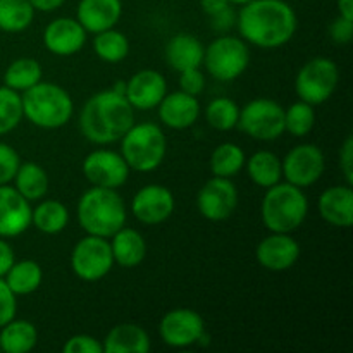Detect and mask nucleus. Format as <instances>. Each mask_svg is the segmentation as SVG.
I'll list each match as a JSON object with an SVG mask.
<instances>
[{"label":"nucleus","mask_w":353,"mask_h":353,"mask_svg":"<svg viewBox=\"0 0 353 353\" xmlns=\"http://www.w3.org/2000/svg\"><path fill=\"white\" fill-rule=\"evenodd\" d=\"M236 26L245 41L261 48H278L295 34L299 21L285 0H252L241 6Z\"/></svg>","instance_id":"f257e3e1"},{"label":"nucleus","mask_w":353,"mask_h":353,"mask_svg":"<svg viewBox=\"0 0 353 353\" xmlns=\"http://www.w3.org/2000/svg\"><path fill=\"white\" fill-rule=\"evenodd\" d=\"M134 124V109L126 97L114 90H103L86 100L79 116V126L86 140L97 145L116 143Z\"/></svg>","instance_id":"f03ea898"},{"label":"nucleus","mask_w":353,"mask_h":353,"mask_svg":"<svg viewBox=\"0 0 353 353\" xmlns=\"http://www.w3.org/2000/svg\"><path fill=\"white\" fill-rule=\"evenodd\" d=\"M78 221L86 234L110 238L126 224L123 196L112 188L86 190L78 202Z\"/></svg>","instance_id":"7ed1b4c3"},{"label":"nucleus","mask_w":353,"mask_h":353,"mask_svg":"<svg viewBox=\"0 0 353 353\" xmlns=\"http://www.w3.org/2000/svg\"><path fill=\"white\" fill-rule=\"evenodd\" d=\"M309 214V200L302 188L290 183L271 186L261 205L262 223L271 233H288L299 230Z\"/></svg>","instance_id":"20e7f679"},{"label":"nucleus","mask_w":353,"mask_h":353,"mask_svg":"<svg viewBox=\"0 0 353 353\" xmlns=\"http://www.w3.org/2000/svg\"><path fill=\"white\" fill-rule=\"evenodd\" d=\"M23 116L43 130H57L71 121L74 103L71 95L55 83H37L21 95Z\"/></svg>","instance_id":"39448f33"},{"label":"nucleus","mask_w":353,"mask_h":353,"mask_svg":"<svg viewBox=\"0 0 353 353\" xmlns=\"http://www.w3.org/2000/svg\"><path fill=\"white\" fill-rule=\"evenodd\" d=\"M168 140L161 126L154 123L133 124L121 138V155L137 172L155 171L162 164Z\"/></svg>","instance_id":"423d86ee"},{"label":"nucleus","mask_w":353,"mask_h":353,"mask_svg":"<svg viewBox=\"0 0 353 353\" xmlns=\"http://www.w3.org/2000/svg\"><path fill=\"white\" fill-rule=\"evenodd\" d=\"M203 64L212 78L219 81H233L247 71L250 64V50L241 38H216L203 52Z\"/></svg>","instance_id":"0eeeda50"},{"label":"nucleus","mask_w":353,"mask_h":353,"mask_svg":"<svg viewBox=\"0 0 353 353\" xmlns=\"http://www.w3.org/2000/svg\"><path fill=\"white\" fill-rule=\"evenodd\" d=\"M340 81L336 62L327 57L310 59L302 65L295 78V92L300 100L310 105L327 102Z\"/></svg>","instance_id":"6e6552de"},{"label":"nucleus","mask_w":353,"mask_h":353,"mask_svg":"<svg viewBox=\"0 0 353 353\" xmlns=\"http://www.w3.org/2000/svg\"><path fill=\"white\" fill-rule=\"evenodd\" d=\"M238 128L247 137L272 141L285 133V109L271 99H255L240 109Z\"/></svg>","instance_id":"1a4fd4ad"},{"label":"nucleus","mask_w":353,"mask_h":353,"mask_svg":"<svg viewBox=\"0 0 353 353\" xmlns=\"http://www.w3.org/2000/svg\"><path fill=\"white\" fill-rule=\"evenodd\" d=\"M114 265L110 241L107 238L86 234L71 252V269L83 281H99L105 278Z\"/></svg>","instance_id":"9d476101"},{"label":"nucleus","mask_w":353,"mask_h":353,"mask_svg":"<svg viewBox=\"0 0 353 353\" xmlns=\"http://www.w3.org/2000/svg\"><path fill=\"white\" fill-rule=\"evenodd\" d=\"M281 165L286 183L299 188H307L319 181L321 176L324 174L326 161L319 147L312 143H303L293 147L281 161Z\"/></svg>","instance_id":"9b49d317"},{"label":"nucleus","mask_w":353,"mask_h":353,"mask_svg":"<svg viewBox=\"0 0 353 353\" xmlns=\"http://www.w3.org/2000/svg\"><path fill=\"white\" fill-rule=\"evenodd\" d=\"M130 165L123 155L114 150H93L83 161V174L92 183V186L100 188H119L130 178Z\"/></svg>","instance_id":"f8f14e48"},{"label":"nucleus","mask_w":353,"mask_h":353,"mask_svg":"<svg viewBox=\"0 0 353 353\" xmlns=\"http://www.w3.org/2000/svg\"><path fill=\"white\" fill-rule=\"evenodd\" d=\"M238 205V190L230 178L214 176L200 188L196 207L205 219L221 223L233 216Z\"/></svg>","instance_id":"ddd939ff"},{"label":"nucleus","mask_w":353,"mask_h":353,"mask_svg":"<svg viewBox=\"0 0 353 353\" xmlns=\"http://www.w3.org/2000/svg\"><path fill=\"white\" fill-rule=\"evenodd\" d=\"M205 324L202 316L192 309L169 310L161 321L159 333L169 347L185 348L202 340Z\"/></svg>","instance_id":"4468645a"},{"label":"nucleus","mask_w":353,"mask_h":353,"mask_svg":"<svg viewBox=\"0 0 353 353\" xmlns=\"http://www.w3.org/2000/svg\"><path fill=\"white\" fill-rule=\"evenodd\" d=\"M174 205V195L171 190L162 185H147L138 190L133 196L131 210L140 223L155 226L172 216Z\"/></svg>","instance_id":"2eb2a0df"},{"label":"nucleus","mask_w":353,"mask_h":353,"mask_svg":"<svg viewBox=\"0 0 353 353\" xmlns=\"http://www.w3.org/2000/svg\"><path fill=\"white\" fill-rule=\"evenodd\" d=\"M259 264L272 272L288 271L300 257V245L288 233H271L265 236L255 250Z\"/></svg>","instance_id":"dca6fc26"},{"label":"nucleus","mask_w":353,"mask_h":353,"mask_svg":"<svg viewBox=\"0 0 353 353\" xmlns=\"http://www.w3.org/2000/svg\"><path fill=\"white\" fill-rule=\"evenodd\" d=\"M168 93L165 78L155 69H141L126 81L124 97L133 109L150 110L161 103Z\"/></svg>","instance_id":"f3484780"},{"label":"nucleus","mask_w":353,"mask_h":353,"mask_svg":"<svg viewBox=\"0 0 353 353\" xmlns=\"http://www.w3.org/2000/svg\"><path fill=\"white\" fill-rule=\"evenodd\" d=\"M30 202L14 186H0V238H16L31 226Z\"/></svg>","instance_id":"a211bd4d"},{"label":"nucleus","mask_w":353,"mask_h":353,"mask_svg":"<svg viewBox=\"0 0 353 353\" xmlns=\"http://www.w3.org/2000/svg\"><path fill=\"white\" fill-rule=\"evenodd\" d=\"M86 30L72 17H57L43 31V45L59 57L74 55L85 47Z\"/></svg>","instance_id":"6ab92c4d"},{"label":"nucleus","mask_w":353,"mask_h":353,"mask_svg":"<svg viewBox=\"0 0 353 353\" xmlns=\"http://www.w3.org/2000/svg\"><path fill=\"white\" fill-rule=\"evenodd\" d=\"M159 117L171 130H186L193 126L200 116L199 99L185 92L165 93L159 103Z\"/></svg>","instance_id":"aec40b11"},{"label":"nucleus","mask_w":353,"mask_h":353,"mask_svg":"<svg viewBox=\"0 0 353 353\" xmlns=\"http://www.w3.org/2000/svg\"><path fill=\"white\" fill-rule=\"evenodd\" d=\"M123 14L121 0H81L76 19L86 33H100L116 26Z\"/></svg>","instance_id":"412c9836"},{"label":"nucleus","mask_w":353,"mask_h":353,"mask_svg":"<svg viewBox=\"0 0 353 353\" xmlns=\"http://www.w3.org/2000/svg\"><path fill=\"white\" fill-rule=\"evenodd\" d=\"M321 217L331 226L350 228L353 224V190L350 185L331 186L317 202Z\"/></svg>","instance_id":"4be33fe9"},{"label":"nucleus","mask_w":353,"mask_h":353,"mask_svg":"<svg viewBox=\"0 0 353 353\" xmlns=\"http://www.w3.org/2000/svg\"><path fill=\"white\" fill-rule=\"evenodd\" d=\"M205 47L196 37L190 33H178L165 45V61L174 71L200 68L203 62Z\"/></svg>","instance_id":"5701e85b"},{"label":"nucleus","mask_w":353,"mask_h":353,"mask_svg":"<svg viewBox=\"0 0 353 353\" xmlns=\"http://www.w3.org/2000/svg\"><path fill=\"white\" fill-rule=\"evenodd\" d=\"M102 345L107 353H147L150 352V336L138 324L124 323L114 326Z\"/></svg>","instance_id":"b1692460"},{"label":"nucleus","mask_w":353,"mask_h":353,"mask_svg":"<svg viewBox=\"0 0 353 353\" xmlns=\"http://www.w3.org/2000/svg\"><path fill=\"white\" fill-rule=\"evenodd\" d=\"M110 238H112L110 250H112L114 264H119L121 268H137L143 262L147 255V243L138 231L131 228H121Z\"/></svg>","instance_id":"393cba45"},{"label":"nucleus","mask_w":353,"mask_h":353,"mask_svg":"<svg viewBox=\"0 0 353 353\" xmlns=\"http://www.w3.org/2000/svg\"><path fill=\"white\" fill-rule=\"evenodd\" d=\"M38 341V331L30 321H9L0 327V352L28 353Z\"/></svg>","instance_id":"a878e982"},{"label":"nucleus","mask_w":353,"mask_h":353,"mask_svg":"<svg viewBox=\"0 0 353 353\" xmlns=\"http://www.w3.org/2000/svg\"><path fill=\"white\" fill-rule=\"evenodd\" d=\"M14 188L28 200V202H34L47 195L48 192V174L41 165L34 164V162H24L19 165L16 176H14Z\"/></svg>","instance_id":"bb28decb"},{"label":"nucleus","mask_w":353,"mask_h":353,"mask_svg":"<svg viewBox=\"0 0 353 353\" xmlns=\"http://www.w3.org/2000/svg\"><path fill=\"white\" fill-rule=\"evenodd\" d=\"M247 171L252 181L261 188H271L283 178L281 159L269 150H261L252 155L247 162Z\"/></svg>","instance_id":"cd10ccee"},{"label":"nucleus","mask_w":353,"mask_h":353,"mask_svg":"<svg viewBox=\"0 0 353 353\" xmlns=\"http://www.w3.org/2000/svg\"><path fill=\"white\" fill-rule=\"evenodd\" d=\"M43 279V271L40 264L34 261H21L14 262L7 274L3 276V281L10 288L14 295H31L37 292Z\"/></svg>","instance_id":"c85d7f7f"},{"label":"nucleus","mask_w":353,"mask_h":353,"mask_svg":"<svg viewBox=\"0 0 353 353\" xmlns=\"http://www.w3.org/2000/svg\"><path fill=\"white\" fill-rule=\"evenodd\" d=\"M69 223V212L59 200H45L31 210V224H34L40 233L59 234L65 230Z\"/></svg>","instance_id":"c756f323"},{"label":"nucleus","mask_w":353,"mask_h":353,"mask_svg":"<svg viewBox=\"0 0 353 353\" xmlns=\"http://www.w3.org/2000/svg\"><path fill=\"white\" fill-rule=\"evenodd\" d=\"M41 65L37 59L21 57L16 59L9 68L6 69L3 74V85L16 92H26L28 88L34 86L41 81Z\"/></svg>","instance_id":"7c9ffc66"},{"label":"nucleus","mask_w":353,"mask_h":353,"mask_svg":"<svg viewBox=\"0 0 353 353\" xmlns=\"http://www.w3.org/2000/svg\"><path fill=\"white\" fill-rule=\"evenodd\" d=\"M34 17V7L30 0H0V30L19 33L30 28Z\"/></svg>","instance_id":"2f4dec72"},{"label":"nucleus","mask_w":353,"mask_h":353,"mask_svg":"<svg viewBox=\"0 0 353 353\" xmlns=\"http://www.w3.org/2000/svg\"><path fill=\"white\" fill-rule=\"evenodd\" d=\"M93 50L103 62L116 64V62L124 61L130 54V40L124 33L110 28V30L97 33L93 40Z\"/></svg>","instance_id":"473e14b6"},{"label":"nucleus","mask_w":353,"mask_h":353,"mask_svg":"<svg viewBox=\"0 0 353 353\" xmlns=\"http://www.w3.org/2000/svg\"><path fill=\"white\" fill-rule=\"evenodd\" d=\"M245 152L234 143H223L210 155V171L219 178H233L245 168Z\"/></svg>","instance_id":"72a5a7b5"},{"label":"nucleus","mask_w":353,"mask_h":353,"mask_svg":"<svg viewBox=\"0 0 353 353\" xmlns=\"http://www.w3.org/2000/svg\"><path fill=\"white\" fill-rule=\"evenodd\" d=\"M238 117H240V107L228 97L214 99L205 109L207 123L217 131H230L236 128Z\"/></svg>","instance_id":"f704fd0d"},{"label":"nucleus","mask_w":353,"mask_h":353,"mask_svg":"<svg viewBox=\"0 0 353 353\" xmlns=\"http://www.w3.org/2000/svg\"><path fill=\"white\" fill-rule=\"evenodd\" d=\"M23 117L21 93L6 85L0 86V137L16 130Z\"/></svg>","instance_id":"c9c22d12"},{"label":"nucleus","mask_w":353,"mask_h":353,"mask_svg":"<svg viewBox=\"0 0 353 353\" xmlns=\"http://www.w3.org/2000/svg\"><path fill=\"white\" fill-rule=\"evenodd\" d=\"M316 124V110L314 105L299 100L292 103L285 110V131H288L292 137H307L312 131Z\"/></svg>","instance_id":"e433bc0d"},{"label":"nucleus","mask_w":353,"mask_h":353,"mask_svg":"<svg viewBox=\"0 0 353 353\" xmlns=\"http://www.w3.org/2000/svg\"><path fill=\"white\" fill-rule=\"evenodd\" d=\"M19 165V154L7 143H0V186L12 181Z\"/></svg>","instance_id":"4c0bfd02"},{"label":"nucleus","mask_w":353,"mask_h":353,"mask_svg":"<svg viewBox=\"0 0 353 353\" xmlns=\"http://www.w3.org/2000/svg\"><path fill=\"white\" fill-rule=\"evenodd\" d=\"M64 353H102L103 345L90 334H76L64 345Z\"/></svg>","instance_id":"58836bf2"},{"label":"nucleus","mask_w":353,"mask_h":353,"mask_svg":"<svg viewBox=\"0 0 353 353\" xmlns=\"http://www.w3.org/2000/svg\"><path fill=\"white\" fill-rule=\"evenodd\" d=\"M16 295L10 292V288L3 281V278H0V327L6 326L9 321H12L16 317Z\"/></svg>","instance_id":"ea45409f"},{"label":"nucleus","mask_w":353,"mask_h":353,"mask_svg":"<svg viewBox=\"0 0 353 353\" xmlns=\"http://www.w3.org/2000/svg\"><path fill=\"white\" fill-rule=\"evenodd\" d=\"M179 88L188 95L199 97L205 88V78L200 72V68L186 69V71L179 72Z\"/></svg>","instance_id":"a19ab883"},{"label":"nucleus","mask_w":353,"mask_h":353,"mask_svg":"<svg viewBox=\"0 0 353 353\" xmlns=\"http://www.w3.org/2000/svg\"><path fill=\"white\" fill-rule=\"evenodd\" d=\"M330 34L336 43H350L353 38V19H347L343 16H338L331 23Z\"/></svg>","instance_id":"79ce46f5"},{"label":"nucleus","mask_w":353,"mask_h":353,"mask_svg":"<svg viewBox=\"0 0 353 353\" xmlns=\"http://www.w3.org/2000/svg\"><path fill=\"white\" fill-rule=\"evenodd\" d=\"M340 168L343 172L347 185H353V138L347 137L340 150Z\"/></svg>","instance_id":"37998d69"},{"label":"nucleus","mask_w":353,"mask_h":353,"mask_svg":"<svg viewBox=\"0 0 353 353\" xmlns=\"http://www.w3.org/2000/svg\"><path fill=\"white\" fill-rule=\"evenodd\" d=\"M234 23H236V14L233 12V9H231V7H228V9L221 10V12L210 16V26H212V30L226 31V30H230Z\"/></svg>","instance_id":"c03bdc74"},{"label":"nucleus","mask_w":353,"mask_h":353,"mask_svg":"<svg viewBox=\"0 0 353 353\" xmlns=\"http://www.w3.org/2000/svg\"><path fill=\"white\" fill-rule=\"evenodd\" d=\"M14 262H16V259H14L12 247L3 238H0V278L7 274Z\"/></svg>","instance_id":"a18cd8bd"},{"label":"nucleus","mask_w":353,"mask_h":353,"mask_svg":"<svg viewBox=\"0 0 353 353\" xmlns=\"http://www.w3.org/2000/svg\"><path fill=\"white\" fill-rule=\"evenodd\" d=\"M200 6H202L203 12H205L207 16H214V14L228 9L231 3L230 0H200Z\"/></svg>","instance_id":"49530a36"},{"label":"nucleus","mask_w":353,"mask_h":353,"mask_svg":"<svg viewBox=\"0 0 353 353\" xmlns=\"http://www.w3.org/2000/svg\"><path fill=\"white\" fill-rule=\"evenodd\" d=\"M34 10H41V12H52V10L59 9L65 0H30Z\"/></svg>","instance_id":"de8ad7c7"},{"label":"nucleus","mask_w":353,"mask_h":353,"mask_svg":"<svg viewBox=\"0 0 353 353\" xmlns=\"http://www.w3.org/2000/svg\"><path fill=\"white\" fill-rule=\"evenodd\" d=\"M338 10L340 16L353 19V0H338Z\"/></svg>","instance_id":"09e8293b"},{"label":"nucleus","mask_w":353,"mask_h":353,"mask_svg":"<svg viewBox=\"0 0 353 353\" xmlns=\"http://www.w3.org/2000/svg\"><path fill=\"white\" fill-rule=\"evenodd\" d=\"M248 2H252V0H230V3H234V6H245Z\"/></svg>","instance_id":"8fccbe9b"}]
</instances>
